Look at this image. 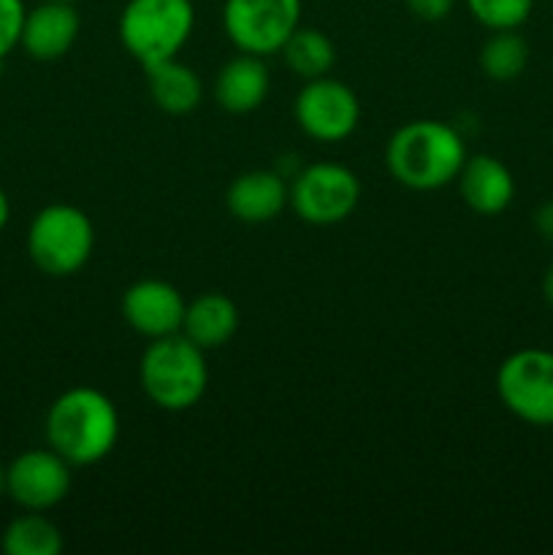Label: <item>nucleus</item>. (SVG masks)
<instances>
[{
  "label": "nucleus",
  "mask_w": 553,
  "mask_h": 555,
  "mask_svg": "<svg viewBox=\"0 0 553 555\" xmlns=\"http://www.w3.org/2000/svg\"><path fill=\"white\" fill-rule=\"evenodd\" d=\"M43 434L49 448L70 466H92L117 448L119 412L103 390L79 385L49 404Z\"/></svg>",
  "instance_id": "f257e3e1"
},
{
  "label": "nucleus",
  "mask_w": 553,
  "mask_h": 555,
  "mask_svg": "<svg viewBox=\"0 0 553 555\" xmlns=\"http://www.w3.org/2000/svg\"><path fill=\"white\" fill-rule=\"evenodd\" d=\"M466 157L470 155L459 130L439 119H412L401 125L385 146L390 177L415 193L448 188L459 177Z\"/></svg>",
  "instance_id": "f03ea898"
},
{
  "label": "nucleus",
  "mask_w": 553,
  "mask_h": 555,
  "mask_svg": "<svg viewBox=\"0 0 553 555\" xmlns=\"http://www.w3.org/2000/svg\"><path fill=\"white\" fill-rule=\"evenodd\" d=\"M204 352L184 334L152 339L139 363V383L146 399L166 412L193 410L209 388Z\"/></svg>",
  "instance_id": "7ed1b4c3"
},
{
  "label": "nucleus",
  "mask_w": 553,
  "mask_h": 555,
  "mask_svg": "<svg viewBox=\"0 0 553 555\" xmlns=\"http://www.w3.org/2000/svg\"><path fill=\"white\" fill-rule=\"evenodd\" d=\"M195 27L193 0H128L119 14V41L141 65L173 60Z\"/></svg>",
  "instance_id": "20e7f679"
},
{
  "label": "nucleus",
  "mask_w": 553,
  "mask_h": 555,
  "mask_svg": "<svg viewBox=\"0 0 553 555\" xmlns=\"http://www.w3.org/2000/svg\"><path fill=\"white\" fill-rule=\"evenodd\" d=\"M95 247L90 217L74 204H49L27 228V255L47 276H70L81 271Z\"/></svg>",
  "instance_id": "39448f33"
},
{
  "label": "nucleus",
  "mask_w": 553,
  "mask_h": 555,
  "mask_svg": "<svg viewBox=\"0 0 553 555\" xmlns=\"http://www.w3.org/2000/svg\"><path fill=\"white\" fill-rule=\"evenodd\" d=\"M497 396L510 415L526 426H553V352L526 347L497 369Z\"/></svg>",
  "instance_id": "423d86ee"
},
{
  "label": "nucleus",
  "mask_w": 553,
  "mask_h": 555,
  "mask_svg": "<svg viewBox=\"0 0 553 555\" xmlns=\"http://www.w3.org/2000/svg\"><path fill=\"white\" fill-rule=\"evenodd\" d=\"M361 204V182L345 163H309L293 177L291 206L309 225H336Z\"/></svg>",
  "instance_id": "0eeeda50"
},
{
  "label": "nucleus",
  "mask_w": 553,
  "mask_h": 555,
  "mask_svg": "<svg viewBox=\"0 0 553 555\" xmlns=\"http://www.w3.org/2000/svg\"><path fill=\"white\" fill-rule=\"evenodd\" d=\"M301 25V0H226L222 30L244 54L280 52L282 43Z\"/></svg>",
  "instance_id": "6e6552de"
},
{
  "label": "nucleus",
  "mask_w": 553,
  "mask_h": 555,
  "mask_svg": "<svg viewBox=\"0 0 553 555\" xmlns=\"http://www.w3.org/2000/svg\"><path fill=\"white\" fill-rule=\"evenodd\" d=\"M293 117L309 139L334 144L356 133L361 122V101L345 81L320 76V79H309L298 90Z\"/></svg>",
  "instance_id": "1a4fd4ad"
},
{
  "label": "nucleus",
  "mask_w": 553,
  "mask_h": 555,
  "mask_svg": "<svg viewBox=\"0 0 553 555\" xmlns=\"http://www.w3.org/2000/svg\"><path fill=\"white\" fill-rule=\"evenodd\" d=\"M74 466L52 448L25 450L5 466V496L30 513H49L70 493Z\"/></svg>",
  "instance_id": "9d476101"
},
{
  "label": "nucleus",
  "mask_w": 553,
  "mask_h": 555,
  "mask_svg": "<svg viewBox=\"0 0 553 555\" xmlns=\"http://www.w3.org/2000/svg\"><path fill=\"white\" fill-rule=\"evenodd\" d=\"M188 301L166 280H139L123 293V318L144 339H163L182 331Z\"/></svg>",
  "instance_id": "9b49d317"
},
{
  "label": "nucleus",
  "mask_w": 553,
  "mask_h": 555,
  "mask_svg": "<svg viewBox=\"0 0 553 555\" xmlns=\"http://www.w3.org/2000/svg\"><path fill=\"white\" fill-rule=\"evenodd\" d=\"M81 33V16L74 3L65 0H41L36 9H27L22 25L20 47L36 63H54L74 49Z\"/></svg>",
  "instance_id": "f8f14e48"
},
{
  "label": "nucleus",
  "mask_w": 553,
  "mask_h": 555,
  "mask_svg": "<svg viewBox=\"0 0 553 555\" xmlns=\"http://www.w3.org/2000/svg\"><path fill=\"white\" fill-rule=\"evenodd\" d=\"M226 206L239 222H271L291 206V182L276 171L239 173L226 190Z\"/></svg>",
  "instance_id": "ddd939ff"
},
{
  "label": "nucleus",
  "mask_w": 553,
  "mask_h": 555,
  "mask_svg": "<svg viewBox=\"0 0 553 555\" xmlns=\"http://www.w3.org/2000/svg\"><path fill=\"white\" fill-rule=\"evenodd\" d=\"M455 179H459V193L466 209L480 217L502 215L515 198L513 173L493 155L466 157Z\"/></svg>",
  "instance_id": "4468645a"
},
{
  "label": "nucleus",
  "mask_w": 553,
  "mask_h": 555,
  "mask_svg": "<svg viewBox=\"0 0 553 555\" xmlns=\"http://www.w3.org/2000/svg\"><path fill=\"white\" fill-rule=\"evenodd\" d=\"M269 87L271 76L263 57L239 52V57L228 60L217 74L215 101L228 114H249L263 106Z\"/></svg>",
  "instance_id": "2eb2a0df"
},
{
  "label": "nucleus",
  "mask_w": 553,
  "mask_h": 555,
  "mask_svg": "<svg viewBox=\"0 0 553 555\" xmlns=\"http://www.w3.org/2000/svg\"><path fill=\"white\" fill-rule=\"evenodd\" d=\"M239 320V307L226 293H201L184 307L179 334L188 336L201 350H217L236 336Z\"/></svg>",
  "instance_id": "dca6fc26"
},
{
  "label": "nucleus",
  "mask_w": 553,
  "mask_h": 555,
  "mask_svg": "<svg viewBox=\"0 0 553 555\" xmlns=\"http://www.w3.org/2000/svg\"><path fill=\"white\" fill-rule=\"evenodd\" d=\"M144 74L152 103L160 112L179 117V114L195 112L201 101H204V81H201V76L190 65L179 63L177 57L150 65V68H144Z\"/></svg>",
  "instance_id": "f3484780"
},
{
  "label": "nucleus",
  "mask_w": 553,
  "mask_h": 555,
  "mask_svg": "<svg viewBox=\"0 0 553 555\" xmlns=\"http://www.w3.org/2000/svg\"><path fill=\"white\" fill-rule=\"evenodd\" d=\"M280 52L287 68L304 81L329 76L336 63L334 41H331L323 30H314V27L298 25L296 30H293V36L282 43Z\"/></svg>",
  "instance_id": "a211bd4d"
},
{
  "label": "nucleus",
  "mask_w": 553,
  "mask_h": 555,
  "mask_svg": "<svg viewBox=\"0 0 553 555\" xmlns=\"http://www.w3.org/2000/svg\"><path fill=\"white\" fill-rule=\"evenodd\" d=\"M0 547L5 555H57L63 551V531L43 513L25 509L9 520L0 537Z\"/></svg>",
  "instance_id": "6ab92c4d"
},
{
  "label": "nucleus",
  "mask_w": 553,
  "mask_h": 555,
  "mask_svg": "<svg viewBox=\"0 0 553 555\" xmlns=\"http://www.w3.org/2000/svg\"><path fill=\"white\" fill-rule=\"evenodd\" d=\"M529 65V43L518 30H493L480 49V70L497 85L515 81Z\"/></svg>",
  "instance_id": "aec40b11"
},
{
  "label": "nucleus",
  "mask_w": 553,
  "mask_h": 555,
  "mask_svg": "<svg viewBox=\"0 0 553 555\" xmlns=\"http://www.w3.org/2000/svg\"><path fill=\"white\" fill-rule=\"evenodd\" d=\"M470 14L488 30H518L529 20L535 0H466Z\"/></svg>",
  "instance_id": "412c9836"
},
{
  "label": "nucleus",
  "mask_w": 553,
  "mask_h": 555,
  "mask_svg": "<svg viewBox=\"0 0 553 555\" xmlns=\"http://www.w3.org/2000/svg\"><path fill=\"white\" fill-rule=\"evenodd\" d=\"M25 14L27 9L22 0H0V63L20 47Z\"/></svg>",
  "instance_id": "4be33fe9"
},
{
  "label": "nucleus",
  "mask_w": 553,
  "mask_h": 555,
  "mask_svg": "<svg viewBox=\"0 0 553 555\" xmlns=\"http://www.w3.org/2000/svg\"><path fill=\"white\" fill-rule=\"evenodd\" d=\"M404 3L421 22H442L453 11L455 0H404Z\"/></svg>",
  "instance_id": "5701e85b"
},
{
  "label": "nucleus",
  "mask_w": 553,
  "mask_h": 555,
  "mask_svg": "<svg viewBox=\"0 0 553 555\" xmlns=\"http://www.w3.org/2000/svg\"><path fill=\"white\" fill-rule=\"evenodd\" d=\"M535 231L540 233L545 242L553 244V201H545V204L537 206L535 211Z\"/></svg>",
  "instance_id": "b1692460"
},
{
  "label": "nucleus",
  "mask_w": 553,
  "mask_h": 555,
  "mask_svg": "<svg viewBox=\"0 0 553 555\" xmlns=\"http://www.w3.org/2000/svg\"><path fill=\"white\" fill-rule=\"evenodd\" d=\"M9 220H11V201L9 195H5V190L0 188V231L9 225Z\"/></svg>",
  "instance_id": "393cba45"
},
{
  "label": "nucleus",
  "mask_w": 553,
  "mask_h": 555,
  "mask_svg": "<svg viewBox=\"0 0 553 555\" xmlns=\"http://www.w3.org/2000/svg\"><path fill=\"white\" fill-rule=\"evenodd\" d=\"M542 296H545V301L551 304L553 309V266L545 271V276H542Z\"/></svg>",
  "instance_id": "a878e982"
},
{
  "label": "nucleus",
  "mask_w": 553,
  "mask_h": 555,
  "mask_svg": "<svg viewBox=\"0 0 553 555\" xmlns=\"http://www.w3.org/2000/svg\"><path fill=\"white\" fill-rule=\"evenodd\" d=\"M5 496V464L0 461V499Z\"/></svg>",
  "instance_id": "bb28decb"
},
{
  "label": "nucleus",
  "mask_w": 553,
  "mask_h": 555,
  "mask_svg": "<svg viewBox=\"0 0 553 555\" xmlns=\"http://www.w3.org/2000/svg\"><path fill=\"white\" fill-rule=\"evenodd\" d=\"M65 3H76V0H65Z\"/></svg>",
  "instance_id": "cd10ccee"
}]
</instances>
